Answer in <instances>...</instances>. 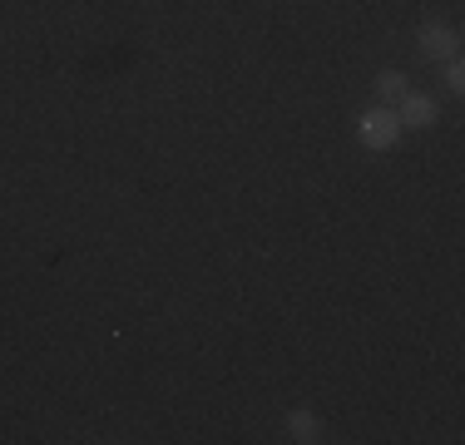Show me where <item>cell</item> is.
I'll return each instance as SVG.
<instances>
[{"instance_id":"obj_3","label":"cell","mask_w":465,"mask_h":445,"mask_svg":"<svg viewBox=\"0 0 465 445\" xmlns=\"http://www.w3.org/2000/svg\"><path fill=\"white\" fill-rule=\"evenodd\" d=\"M396 119H401V129H430V124L440 119L436 94H420V89H406V94L396 99Z\"/></svg>"},{"instance_id":"obj_2","label":"cell","mask_w":465,"mask_h":445,"mask_svg":"<svg viewBox=\"0 0 465 445\" xmlns=\"http://www.w3.org/2000/svg\"><path fill=\"white\" fill-rule=\"evenodd\" d=\"M416 50L426 54V60L446 64V60H456V54H460V35L450 25H440V20H426V25L416 30Z\"/></svg>"},{"instance_id":"obj_4","label":"cell","mask_w":465,"mask_h":445,"mask_svg":"<svg viewBox=\"0 0 465 445\" xmlns=\"http://www.w3.org/2000/svg\"><path fill=\"white\" fill-rule=\"evenodd\" d=\"M287 436H292L297 445H317V440H322V420H317V410H307V406L287 410Z\"/></svg>"},{"instance_id":"obj_5","label":"cell","mask_w":465,"mask_h":445,"mask_svg":"<svg viewBox=\"0 0 465 445\" xmlns=\"http://www.w3.org/2000/svg\"><path fill=\"white\" fill-rule=\"evenodd\" d=\"M406 89H411V84H406L401 70H381V74H376V104H391L396 109V99H401Z\"/></svg>"},{"instance_id":"obj_1","label":"cell","mask_w":465,"mask_h":445,"mask_svg":"<svg viewBox=\"0 0 465 445\" xmlns=\"http://www.w3.org/2000/svg\"><path fill=\"white\" fill-rule=\"evenodd\" d=\"M357 139L367 143L371 153L396 149V143H401V119H396V109L376 104V109H367V114H357Z\"/></svg>"},{"instance_id":"obj_6","label":"cell","mask_w":465,"mask_h":445,"mask_svg":"<svg viewBox=\"0 0 465 445\" xmlns=\"http://www.w3.org/2000/svg\"><path fill=\"white\" fill-rule=\"evenodd\" d=\"M440 80H446V89H450V94H460V89H465V64H460V54H456V60H446V70H440Z\"/></svg>"}]
</instances>
